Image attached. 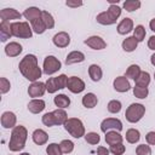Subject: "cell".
<instances>
[{
    "label": "cell",
    "instance_id": "cell-1",
    "mask_svg": "<svg viewBox=\"0 0 155 155\" xmlns=\"http://www.w3.org/2000/svg\"><path fill=\"white\" fill-rule=\"evenodd\" d=\"M18 68L22 75L31 82H35L41 76V69L38 65V58L34 54L24 56V58H22V61L19 62Z\"/></svg>",
    "mask_w": 155,
    "mask_h": 155
},
{
    "label": "cell",
    "instance_id": "cell-2",
    "mask_svg": "<svg viewBox=\"0 0 155 155\" xmlns=\"http://www.w3.org/2000/svg\"><path fill=\"white\" fill-rule=\"evenodd\" d=\"M27 128L24 126H16L12 130L11 133V138L8 142V148L11 151H19L24 148L25 145V140H27Z\"/></svg>",
    "mask_w": 155,
    "mask_h": 155
},
{
    "label": "cell",
    "instance_id": "cell-3",
    "mask_svg": "<svg viewBox=\"0 0 155 155\" xmlns=\"http://www.w3.org/2000/svg\"><path fill=\"white\" fill-rule=\"evenodd\" d=\"M42 124L47 127L54 126V125H64L68 121L67 113L63 109H56L51 113H46L42 115Z\"/></svg>",
    "mask_w": 155,
    "mask_h": 155
},
{
    "label": "cell",
    "instance_id": "cell-4",
    "mask_svg": "<svg viewBox=\"0 0 155 155\" xmlns=\"http://www.w3.org/2000/svg\"><path fill=\"white\" fill-rule=\"evenodd\" d=\"M120 15H121V8L117 5H110L108 11H104L97 15L96 19L99 24L110 25V24L116 23V19L120 17Z\"/></svg>",
    "mask_w": 155,
    "mask_h": 155
},
{
    "label": "cell",
    "instance_id": "cell-5",
    "mask_svg": "<svg viewBox=\"0 0 155 155\" xmlns=\"http://www.w3.org/2000/svg\"><path fill=\"white\" fill-rule=\"evenodd\" d=\"M64 128L74 138H81L82 136H85V127L80 119H76V117L68 119V121L64 124Z\"/></svg>",
    "mask_w": 155,
    "mask_h": 155
},
{
    "label": "cell",
    "instance_id": "cell-6",
    "mask_svg": "<svg viewBox=\"0 0 155 155\" xmlns=\"http://www.w3.org/2000/svg\"><path fill=\"white\" fill-rule=\"evenodd\" d=\"M11 30L12 36L22 38V39H29L33 35V29L29 25L28 22H15L11 23Z\"/></svg>",
    "mask_w": 155,
    "mask_h": 155
},
{
    "label": "cell",
    "instance_id": "cell-7",
    "mask_svg": "<svg viewBox=\"0 0 155 155\" xmlns=\"http://www.w3.org/2000/svg\"><path fill=\"white\" fill-rule=\"evenodd\" d=\"M145 113V107L143 104H139V103H132L127 109H126V113H125V116H126V120L128 122H138L143 115Z\"/></svg>",
    "mask_w": 155,
    "mask_h": 155
},
{
    "label": "cell",
    "instance_id": "cell-8",
    "mask_svg": "<svg viewBox=\"0 0 155 155\" xmlns=\"http://www.w3.org/2000/svg\"><path fill=\"white\" fill-rule=\"evenodd\" d=\"M62 67V63L59 62L58 58H56L54 56H47L44 59V65H42V71L46 75H52L56 71H58Z\"/></svg>",
    "mask_w": 155,
    "mask_h": 155
},
{
    "label": "cell",
    "instance_id": "cell-9",
    "mask_svg": "<svg viewBox=\"0 0 155 155\" xmlns=\"http://www.w3.org/2000/svg\"><path fill=\"white\" fill-rule=\"evenodd\" d=\"M101 130L107 133L108 131H121L122 130V122L119 119H114V117H108L105 120L102 121L101 124Z\"/></svg>",
    "mask_w": 155,
    "mask_h": 155
},
{
    "label": "cell",
    "instance_id": "cell-10",
    "mask_svg": "<svg viewBox=\"0 0 155 155\" xmlns=\"http://www.w3.org/2000/svg\"><path fill=\"white\" fill-rule=\"evenodd\" d=\"M67 87L73 93H80L85 90V82L78 76H70V78H68Z\"/></svg>",
    "mask_w": 155,
    "mask_h": 155
},
{
    "label": "cell",
    "instance_id": "cell-11",
    "mask_svg": "<svg viewBox=\"0 0 155 155\" xmlns=\"http://www.w3.org/2000/svg\"><path fill=\"white\" fill-rule=\"evenodd\" d=\"M45 91H46V84L40 82V81H35L28 87V94L33 97L34 99L36 97H41L45 93Z\"/></svg>",
    "mask_w": 155,
    "mask_h": 155
},
{
    "label": "cell",
    "instance_id": "cell-12",
    "mask_svg": "<svg viewBox=\"0 0 155 155\" xmlns=\"http://www.w3.org/2000/svg\"><path fill=\"white\" fill-rule=\"evenodd\" d=\"M84 42H85V45H87L88 47H91L93 50H103L107 47V42L101 36H97V35L87 38Z\"/></svg>",
    "mask_w": 155,
    "mask_h": 155
},
{
    "label": "cell",
    "instance_id": "cell-13",
    "mask_svg": "<svg viewBox=\"0 0 155 155\" xmlns=\"http://www.w3.org/2000/svg\"><path fill=\"white\" fill-rule=\"evenodd\" d=\"M17 117L12 111H5L1 115V125L4 128H12L16 127Z\"/></svg>",
    "mask_w": 155,
    "mask_h": 155
},
{
    "label": "cell",
    "instance_id": "cell-14",
    "mask_svg": "<svg viewBox=\"0 0 155 155\" xmlns=\"http://www.w3.org/2000/svg\"><path fill=\"white\" fill-rule=\"evenodd\" d=\"M22 17V15L15 10V8H4L0 11V18L1 22H8L12 19H19Z\"/></svg>",
    "mask_w": 155,
    "mask_h": 155
},
{
    "label": "cell",
    "instance_id": "cell-15",
    "mask_svg": "<svg viewBox=\"0 0 155 155\" xmlns=\"http://www.w3.org/2000/svg\"><path fill=\"white\" fill-rule=\"evenodd\" d=\"M53 44L57 47H67L70 44V36L65 31H59L53 36Z\"/></svg>",
    "mask_w": 155,
    "mask_h": 155
},
{
    "label": "cell",
    "instance_id": "cell-16",
    "mask_svg": "<svg viewBox=\"0 0 155 155\" xmlns=\"http://www.w3.org/2000/svg\"><path fill=\"white\" fill-rule=\"evenodd\" d=\"M113 85H114L115 91H117V92H127V91L131 88L130 81L127 80L126 76H117V78L114 80Z\"/></svg>",
    "mask_w": 155,
    "mask_h": 155
},
{
    "label": "cell",
    "instance_id": "cell-17",
    "mask_svg": "<svg viewBox=\"0 0 155 155\" xmlns=\"http://www.w3.org/2000/svg\"><path fill=\"white\" fill-rule=\"evenodd\" d=\"M85 61V54L80 51H71L70 53H68L67 58H65V64L70 65V64H75V63H80Z\"/></svg>",
    "mask_w": 155,
    "mask_h": 155
},
{
    "label": "cell",
    "instance_id": "cell-18",
    "mask_svg": "<svg viewBox=\"0 0 155 155\" xmlns=\"http://www.w3.org/2000/svg\"><path fill=\"white\" fill-rule=\"evenodd\" d=\"M133 29V21L131 18H124L119 24H117V33L121 35H125L130 33Z\"/></svg>",
    "mask_w": 155,
    "mask_h": 155
},
{
    "label": "cell",
    "instance_id": "cell-19",
    "mask_svg": "<svg viewBox=\"0 0 155 155\" xmlns=\"http://www.w3.org/2000/svg\"><path fill=\"white\" fill-rule=\"evenodd\" d=\"M45 109V102L42 99H31L28 103V110L33 114H39Z\"/></svg>",
    "mask_w": 155,
    "mask_h": 155
},
{
    "label": "cell",
    "instance_id": "cell-20",
    "mask_svg": "<svg viewBox=\"0 0 155 155\" xmlns=\"http://www.w3.org/2000/svg\"><path fill=\"white\" fill-rule=\"evenodd\" d=\"M22 46L18 44V42H16V41H12V42H10V44H7L6 45V47H5V53L8 56V57H16V56H18L21 52H22Z\"/></svg>",
    "mask_w": 155,
    "mask_h": 155
},
{
    "label": "cell",
    "instance_id": "cell-21",
    "mask_svg": "<svg viewBox=\"0 0 155 155\" xmlns=\"http://www.w3.org/2000/svg\"><path fill=\"white\" fill-rule=\"evenodd\" d=\"M31 138H33V142H34L35 144H38V145H42V144H45V143L47 142L48 136H47V133H46L44 130L38 128V130H35V131L33 132Z\"/></svg>",
    "mask_w": 155,
    "mask_h": 155
},
{
    "label": "cell",
    "instance_id": "cell-22",
    "mask_svg": "<svg viewBox=\"0 0 155 155\" xmlns=\"http://www.w3.org/2000/svg\"><path fill=\"white\" fill-rule=\"evenodd\" d=\"M41 15H42V11L39 10L38 7H28V8L24 10V12H23V16H24L30 23H31L33 21L40 18Z\"/></svg>",
    "mask_w": 155,
    "mask_h": 155
},
{
    "label": "cell",
    "instance_id": "cell-23",
    "mask_svg": "<svg viewBox=\"0 0 155 155\" xmlns=\"http://www.w3.org/2000/svg\"><path fill=\"white\" fill-rule=\"evenodd\" d=\"M105 142L109 145H114V144H119L122 143V136L117 132V131H108L105 133Z\"/></svg>",
    "mask_w": 155,
    "mask_h": 155
},
{
    "label": "cell",
    "instance_id": "cell-24",
    "mask_svg": "<svg viewBox=\"0 0 155 155\" xmlns=\"http://www.w3.org/2000/svg\"><path fill=\"white\" fill-rule=\"evenodd\" d=\"M82 105L85 107V108H88V109H91V108H94L96 105H97V103H98V98H97V96L94 94V93H92V92H90V93H86L84 97H82Z\"/></svg>",
    "mask_w": 155,
    "mask_h": 155
},
{
    "label": "cell",
    "instance_id": "cell-25",
    "mask_svg": "<svg viewBox=\"0 0 155 155\" xmlns=\"http://www.w3.org/2000/svg\"><path fill=\"white\" fill-rule=\"evenodd\" d=\"M11 36H12L11 23H8V22H1L0 23V38H1V41L5 42Z\"/></svg>",
    "mask_w": 155,
    "mask_h": 155
},
{
    "label": "cell",
    "instance_id": "cell-26",
    "mask_svg": "<svg viewBox=\"0 0 155 155\" xmlns=\"http://www.w3.org/2000/svg\"><path fill=\"white\" fill-rule=\"evenodd\" d=\"M88 75H90V78H91L92 81H96V82H97V81H99V80L102 79L103 71H102V69H101L99 65H97V64H91L90 68H88Z\"/></svg>",
    "mask_w": 155,
    "mask_h": 155
},
{
    "label": "cell",
    "instance_id": "cell-27",
    "mask_svg": "<svg viewBox=\"0 0 155 155\" xmlns=\"http://www.w3.org/2000/svg\"><path fill=\"white\" fill-rule=\"evenodd\" d=\"M137 45H138V41L134 39V36H128L126 38L124 41H122V48L124 51L126 52H132L137 48Z\"/></svg>",
    "mask_w": 155,
    "mask_h": 155
},
{
    "label": "cell",
    "instance_id": "cell-28",
    "mask_svg": "<svg viewBox=\"0 0 155 155\" xmlns=\"http://www.w3.org/2000/svg\"><path fill=\"white\" fill-rule=\"evenodd\" d=\"M53 102H54L56 107H58V109L67 108V107H69V104H70V99H69V97L65 96V94H57V96L54 97Z\"/></svg>",
    "mask_w": 155,
    "mask_h": 155
},
{
    "label": "cell",
    "instance_id": "cell-29",
    "mask_svg": "<svg viewBox=\"0 0 155 155\" xmlns=\"http://www.w3.org/2000/svg\"><path fill=\"white\" fill-rule=\"evenodd\" d=\"M136 81V86L139 87H148V85L150 84V75L148 71H142L139 74V76L134 80Z\"/></svg>",
    "mask_w": 155,
    "mask_h": 155
},
{
    "label": "cell",
    "instance_id": "cell-30",
    "mask_svg": "<svg viewBox=\"0 0 155 155\" xmlns=\"http://www.w3.org/2000/svg\"><path fill=\"white\" fill-rule=\"evenodd\" d=\"M139 138H140V133H139L138 130H136V128L127 130V132H126V140L128 143L134 144V143H137L139 140Z\"/></svg>",
    "mask_w": 155,
    "mask_h": 155
},
{
    "label": "cell",
    "instance_id": "cell-31",
    "mask_svg": "<svg viewBox=\"0 0 155 155\" xmlns=\"http://www.w3.org/2000/svg\"><path fill=\"white\" fill-rule=\"evenodd\" d=\"M140 73H142V70H140L139 65H137V64H132V65H130V67L127 68V70H126V75H125V76L136 80V79L139 76Z\"/></svg>",
    "mask_w": 155,
    "mask_h": 155
},
{
    "label": "cell",
    "instance_id": "cell-32",
    "mask_svg": "<svg viewBox=\"0 0 155 155\" xmlns=\"http://www.w3.org/2000/svg\"><path fill=\"white\" fill-rule=\"evenodd\" d=\"M31 29H33L36 34H42V33L46 30L45 23H44V21H42V18H41V17L31 22Z\"/></svg>",
    "mask_w": 155,
    "mask_h": 155
},
{
    "label": "cell",
    "instance_id": "cell-33",
    "mask_svg": "<svg viewBox=\"0 0 155 155\" xmlns=\"http://www.w3.org/2000/svg\"><path fill=\"white\" fill-rule=\"evenodd\" d=\"M140 7V1L139 0H126L124 2V8L128 12H133Z\"/></svg>",
    "mask_w": 155,
    "mask_h": 155
},
{
    "label": "cell",
    "instance_id": "cell-34",
    "mask_svg": "<svg viewBox=\"0 0 155 155\" xmlns=\"http://www.w3.org/2000/svg\"><path fill=\"white\" fill-rule=\"evenodd\" d=\"M41 18H42V21H44V23H45L46 29H51V28L54 27V19H53V17H52V15H51L50 12L42 11Z\"/></svg>",
    "mask_w": 155,
    "mask_h": 155
},
{
    "label": "cell",
    "instance_id": "cell-35",
    "mask_svg": "<svg viewBox=\"0 0 155 155\" xmlns=\"http://www.w3.org/2000/svg\"><path fill=\"white\" fill-rule=\"evenodd\" d=\"M46 153H47V155H63V151H62L59 144H57V143L48 144L46 148Z\"/></svg>",
    "mask_w": 155,
    "mask_h": 155
},
{
    "label": "cell",
    "instance_id": "cell-36",
    "mask_svg": "<svg viewBox=\"0 0 155 155\" xmlns=\"http://www.w3.org/2000/svg\"><path fill=\"white\" fill-rule=\"evenodd\" d=\"M59 147L63 151V154H69L74 150V143L69 139H63L61 143H59Z\"/></svg>",
    "mask_w": 155,
    "mask_h": 155
},
{
    "label": "cell",
    "instance_id": "cell-37",
    "mask_svg": "<svg viewBox=\"0 0 155 155\" xmlns=\"http://www.w3.org/2000/svg\"><path fill=\"white\" fill-rule=\"evenodd\" d=\"M121 110V102L120 101H116V99H113L108 103V111L111 113V114H116Z\"/></svg>",
    "mask_w": 155,
    "mask_h": 155
},
{
    "label": "cell",
    "instance_id": "cell-38",
    "mask_svg": "<svg viewBox=\"0 0 155 155\" xmlns=\"http://www.w3.org/2000/svg\"><path fill=\"white\" fill-rule=\"evenodd\" d=\"M133 36L134 39L139 42V41H143L144 38H145V29L143 25H137L136 29L133 30Z\"/></svg>",
    "mask_w": 155,
    "mask_h": 155
},
{
    "label": "cell",
    "instance_id": "cell-39",
    "mask_svg": "<svg viewBox=\"0 0 155 155\" xmlns=\"http://www.w3.org/2000/svg\"><path fill=\"white\" fill-rule=\"evenodd\" d=\"M54 82H56V86L58 90H62V88H65L67 87V84H68V78L67 75L62 74V75H58L54 78Z\"/></svg>",
    "mask_w": 155,
    "mask_h": 155
},
{
    "label": "cell",
    "instance_id": "cell-40",
    "mask_svg": "<svg viewBox=\"0 0 155 155\" xmlns=\"http://www.w3.org/2000/svg\"><path fill=\"white\" fill-rule=\"evenodd\" d=\"M149 91H148V87H139V86H134L133 87V94L139 98V99H143L148 96Z\"/></svg>",
    "mask_w": 155,
    "mask_h": 155
},
{
    "label": "cell",
    "instance_id": "cell-41",
    "mask_svg": "<svg viewBox=\"0 0 155 155\" xmlns=\"http://www.w3.org/2000/svg\"><path fill=\"white\" fill-rule=\"evenodd\" d=\"M85 140H86L87 143L94 145V144H98V143H99L101 137H99V134L96 133V132H90V133L85 134Z\"/></svg>",
    "mask_w": 155,
    "mask_h": 155
},
{
    "label": "cell",
    "instance_id": "cell-42",
    "mask_svg": "<svg viewBox=\"0 0 155 155\" xmlns=\"http://www.w3.org/2000/svg\"><path fill=\"white\" fill-rule=\"evenodd\" d=\"M110 153H113L114 155H122L125 153V145L122 143H119V144H114V145H110V149H109Z\"/></svg>",
    "mask_w": 155,
    "mask_h": 155
},
{
    "label": "cell",
    "instance_id": "cell-43",
    "mask_svg": "<svg viewBox=\"0 0 155 155\" xmlns=\"http://www.w3.org/2000/svg\"><path fill=\"white\" fill-rule=\"evenodd\" d=\"M136 154L137 155H151V149L147 144H140V145L137 147Z\"/></svg>",
    "mask_w": 155,
    "mask_h": 155
},
{
    "label": "cell",
    "instance_id": "cell-44",
    "mask_svg": "<svg viewBox=\"0 0 155 155\" xmlns=\"http://www.w3.org/2000/svg\"><path fill=\"white\" fill-rule=\"evenodd\" d=\"M10 87H11L10 81L6 78H1L0 79V92L2 94H5V93H7L10 91Z\"/></svg>",
    "mask_w": 155,
    "mask_h": 155
},
{
    "label": "cell",
    "instance_id": "cell-45",
    "mask_svg": "<svg viewBox=\"0 0 155 155\" xmlns=\"http://www.w3.org/2000/svg\"><path fill=\"white\" fill-rule=\"evenodd\" d=\"M45 84H46V91L48 93H54L56 91H58V88L56 86V82H54V78H50Z\"/></svg>",
    "mask_w": 155,
    "mask_h": 155
},
{
    "label": "cell",
    "instance_id": "cell-46",
    "mask_svg": "<svg viewBox=\"0 0 155 155\" xmlns=\"http://www.w3.org/2000/svg\"><path fill=\"white\" fill-rule=\"evenodd\" d=\"M145 140L148 144L150 145H155V132L151 131V132H148L147 136H145Z\"/></svg>",
    "mask_w": 155,
    "mask_h": 155
},
{
    "label": "cell",
    "instance_id": "cell-47",
    "mask_svg": "<svg viewBox=\"0 0 155 155\" xmlns=\"http://www.w3.org/2000/svg\"><path fill=\"white\" fill-rule=\"evenodd\" d=\"M109 149L104 148V147H98L97 148V155H109Z\"/></svg>",
    "mask_w": 155,
    "mask_h": 155
},
{
    "label": "cell",
    "instance_id": "cell-48",
    "mask_svg": "<svg viewBox=\"0 0 155 155\" xmlns=\"http://www.w3.org/2000/svg\"><path fill=\"white\" fill-rule=\"evenodd\" d=\"M65 5L69 7H79V6H82V2L81 1H67Z\"/></svg>",
    "mask_w": 155,
    "mask_h": 155
},
{
    "label": "cell",
    "instance_id": "cell-49",
    "mask_svg": "<svg viewBox=\"0 0 155 155\" xmlns=\"http://www.w3.org/2000/svg\"><path fill=\"white\" fill-rule=\"evenodd\" d=\"M148 47L150 50H154L155 51V36H150L149 40H148Z\"/></svg>",
    "mask_w": 155,
    "mask_h": 155
},
{
    "label": "cell",
    "instance_id": "cell-50",
    "mask_svg": "<svg viewBox=\"0 0 155 155\" xmlns=\"http://www.w3.org/2000/svg\"><path fill=\"white\" fill-rule=\"evenodd\" d=\"M149 27H150V29H151L153 31H155V18H153V19L150 21V23H149Z\"/></svg>",
    "mask_w": 155,
    "mask_h": 155
},
{
    "label": "cell",
    "instance_id": "cell-51",
    "mask_svg": "<svg viewBox=\"0 0 155 155\" xmlns=\"http://www.w3.org/2000/svg\"><path fill=\"white\" fill-rule=\"evenodd\" d=\"M150 62H151V64L155 67V53H154V54L150 57Z\"/></svg>",
    "mask_w": 155,
    "mask_h": 155
},
{
    "label": "cell",
    "instance_id": "cell-52",
    "mask_svg": "<svg viewBox=\"0 0 155 155\" xmlns=\"http://www.w3.org/2000/svg\"><path fill=\"white\" fill-rule=\"evenodd\" d=\"M119 2V0H109V4L110 5H116Z\"/></svg>",
    "mask_w": 155,
    "mask_h": 155
},
{
    "label": "cell",
    "instance_id": "cell-53",
    "mask_svg": "<svg viewBox=\"0 0 155 155\" xmlns=\"http://www.w3.org/2000/svg\"><path fill=\"white\" fill-rule=\"evenodd\" d=\"M19 155H30L29 153H22V154H19Z\"/></svg>",
    "mask_w": 155,
    "mask_h": 155
},
{
    "label": "cell",
    "instance_id": "cell-54",
    "mask_svg": "<svg viewBox=\"0 0 155 155\" xmlns=\"http://www.w3.org/2000/svg\"><path fill=\"white\" fill-rule=\"evenodd\" d=\"M154 78H155V73H154Z\"/></svg>",
    "mask_w": 155,
    "mask_h": 155
}]
</instances>
